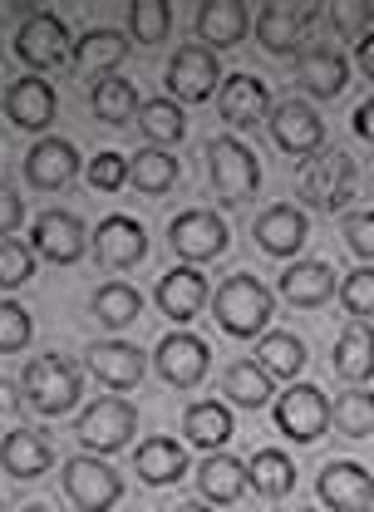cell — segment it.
Returning a JSON list of instances; mask_svg holds the SVG:
<instances>
[{"label":"cell","mask_w":374,"mask_h":512,"mask_svg":"<svg viewBox=\"0 0 374 512\" xmlns=\"http://www.w3.org/2000/svg\"><path fill=\"white\" fill-rule=\"evenodd\" d=\"M247 473H251V483H256L261 498H286V493L296 488V463H291L281 448H261V453L247 463Z\"/></svg>","instance_id":"34"},{"label":"cell","mask_w":374,"mask_h":512,"mask_svg":"<svg viewBox=\"0 0 374 512\" xmlns=\"http://www.w3.org/2000/svg\"><path fill=\"white\" fill-rule=\"evenodd\" d=\"M64 498L79 512H109L124 498V478L99 458H69L64 463Z\"/></svg>","instance_id":"7"},{"label":"cell","mask_w":374,"mask_h":512,"mask_svg":"<svg viewBox=\"0 0 374 512\" xmlns=\"http://www.w3.org/2000/svg\"><path fill=\"white\" fill-rule=\"evenodd\" d=\"M173 512H212V508H207V503H178Z\"/></svg>","instance_id":"51"},{"label":"cell","mask_w":374,"mask_h":512,"mask_svg":"<svg viewBox=\"0 0 374 512\" xmlns=\"http://www.w3.org/2000/svg\"><path fill=\"white\" fill-rule=\"evenodd\" d=\"M345 311L360 320H374V266H360V271H350L345 276Z\"/></svg>","instance_id":"44"},{"label":"cell","mask_w":374,"mask_h":512,"mask_svg":"<svg viewBox=\"0 0 374 512\" xmlns=\"http://www.w3.org/2000/svg\"><path fill=\"white\" fill-rule=\"evenodd\" d=\"M138 124H143V138H153V143H178L187 133L183 109H178L173 99H148V104H138Z\"/></svg>","instance_id":"40"},{"label":"cell","mask_w":374,"mask_h":512,"mask_svg":"<svg viewBox=\"0 0 374 512\" xmlns=\"http://www.w3.org/2000/svg\"><path fill=\"white\" fill-rule=\"evenodd\" d=\"M74 434H79V444L94 448V453H119L138 434V409L128 404L124 394H104V399H94L79 414Z\"/></svg>","instance_id":"4"},{"label":"cell","mask_w":374,"mask_h":512,"mask_svg":"<svg viewBox=\"0 0 374 512\" xmlns=\"http://www.w3.org/2000/svg\"><path fill=\"white\" fill-rule=\"evenodd\" d=\"M256 247L266 256H291L306 247V212L291 202H276L256 217Z\"/></svg>","instance_id":"20"},{"label":"cell","mask_w":374,"mask_h":512,"mask_svg":"<svg viewBox=\"0 0 374 512\" xmlns=\"http://www.w3.org/2000/svg\"><path fill=\"white\" fill-rule=\"evenodd\" d=\"M20 512H45V508H20Z\"/></svg>","instance_id":"52"},{"label":"cell","mask_w":374,"mask_h":512,"mask_svg":"<svg viewBox=\"0 0 374 512\" xmlns=\"http://www.w3.org/2000/svg\"><path fill=\"white\" fill-rule=\"evenodd\" d=\"M335 271L325 266V261H296V266H286V276H281V296L291 301V306H325L330 296H335Z\"/></svg>","instance_id":"29"},{"label":"cell","mask_w":374,"mask_h":512,"mask_svg":"<svg viewBox=\"0 0 374 512\" xmlns=\"http://www.w3.org/2000/svg\"><path fill=\"white\" fill-rule=\"evenodd\" d=\"M360 69H365V79L374 84V30L360 40Z\"/></svg>","instance_id":"49"},{"label":"cell","mask_w":374,"mask_h":512,"mask_svg":"<svg viewBox=\"0 0 374 512\" xmlns=\"http://www.w3.org/2000/svg\"><path fill=\"white\" fill-rule=\"evenodd\" d=\"M271 114V89L256 74H227L222 84V119L232 128H256Z\"/></svg>","instance_id":"21"},{"label":"cell","mask_w":374,"mask_h":512,"mask_svg":"<svg viewBox=\"0 0 374 512\" xmlns=\"http://www.w3.org/2000/svg\"><path fill=\"white\" fill-rule=\"evenodd\" d=\"M15 55L25 69H55V64L69 60V30L55 10H35L20 35H15Z\"/></svg>","instance_id":"10"},{"label":"cell","mask_w":374,"mask_h":512,"mask_svg":"<svg viewBox=\"0 0 374 512\" xmlns=\"http://www.w3.org/2000/svg\"><path fill=\"white\" fill-rule=\"evenodd\" d=\"M74 173H79V148H74L69 138H40V143L30 148V158H25L30 188L55 192V188H64V183H74Z\"/></svg>","instance_id":"19"},{"label":"cell","mask_w":374,"mask_h":512,"mask_svg":"<svg viewBox=\"0 0 374 512\" xmlns=\"http://www.w3.org/2000/svg\"><path fill=\"white\" fill-rule=\"evenodd\" d=\"M320 498H325V508L335 512H365L374 503V478L365 463H345V458H335V463H325L320 468Z\"/></svg>","instance_id":"15"},{"label":"cell","mask_w":374,"mask_h":512,"mask_svg":"<svg viewBox=\"0 0 374 512\" xmlns=\"http://www.w3.org/2000/svg\"><path fill=\"white\" fill-rule=\"evenodd\" d=\"M296 74H301L306 94H315V99H335V94L350 84V60H345L340 50H330V45H315V50L301 55Z\"/></svg>","instance_id":"25"},{"label":"cell","mask_w":374,"mask_h":512,"mask_svg":"<svg viewBox=\"0 0 374 512\" xmlns=\"http://www.w3.org/2000/svg\"><path fill=\"white\" fill-rule=\"evenodd\" d=\"M138 311H143V296L128 281H109V286L94 291V316L104 320L109 330H124L128 320H138Z\"/></svg>","instance_id":"38"},{"label":"cell","mask_w":374,"mask_h":512,"mask_svg":"<svg viewBox=\"0 0 374 512\" xmlns=\"http://www.w3.org/2000/svg\"><path fill=\"white\" fill-rule=\"evenodd\" d=\"M133 468L148 488H168L187 473V448L178 439H148V444L133 453Z\"/></svg>","instance_id":"28"},{"label":"cell","mask_w":374,"mask_h":512,"mask_svg":"<svg viewBox=\"0 0 374 512\" xmlns=\"http://www.w3.org/2000/svg\"><path fill=\"white\" fill-rule=\"evenodd\" d=\"M207 306V276L197 266H173L163 281H158V311L168 320H192Z\"/></svg>","instance_id":"22"},{"label":"cell","mask_w":374,"mask_h":512,"mask_svg":"<svg viewBox=\"0 0 374 512\" xmlns=\"http://www.w3.org/2000/svg\"><path fill=\"white\" fill-rule=\"evenodd\" d=\"M296 188L306 197V207L340 212V207L355 197V158H350V153H315V158L301 163Z\"/></svg>","instance_id":"3"},{"label":"cell","mask_w":374,"mask_h":512,"mask_svg":"<svg viewBox=\"0 0 374 512\" xmlns=\"http://www.w3.org/2000/svg\"><path fill=\"white\" fill-rule=\"evenodd\" d=\"M276 429L291 444H315L330 429V399L315 384H291L286 394H276Z\"/></svg>","instance_id":"6"},{"label":"cell","mask_w":374,"mask_h":512,"mask_svg":"<svg viewBox=\"0 0 374 512\" xmlns=\"http://www.w3.org/2000/svg\"><path fill=\"white\" fill-rule=\"evenodd\" d=\"M330 424H335L345 439H370L374 434V394L370 389H345V394L330 404Z\"/></svg>","instance_id":"36"},{"label":"cell","mask_w":374,"mask_h":512,"mask_svg":"<svg viewBox=\"0 0 374 512\" xmlns=\"http://www.w3.org/2000/svg\"><path fill=\"white\" fill-rule=\"evenodd\" d=\"M0 463H5L10 478H25V483H30V478L50 473L55 448H50V439H45L40 429H10L5 444H0Z\"/></svg>","instance_id":"23"},{"label":"cell","mask_w":374,"mask_h":512,"mask_svg":"<svg viewBox=\"0 0 374 512\" xmlns=\"http://www.w3.org/2000/svg\"><path fill=\"white\" fill-rule=\"evenodd\" d=\"M30 247L40 256H50V261H79L84 247H89V227L74 217V212H64V207H50V212H40L35 217V227H30Z\"/></svg>","instance_id":"14"},{"label":"cell","mask_w":374,"mask_h":512,"mask_svg":"<svg viewBox=\"0 0 374 512\" xmlns=\"http://www.w3.org/2000/svg\"><path fill=\"white\" fill-rule=\"evenodd\" d=\"M128 183L138 192H148V197H158V192H168L178 183V158L163 153V148H143L138 158H128Z\"/></svg>","instance_id":"33"},{"label":"cell","mask_w":374,"mask_h":512,"mask_svg":"<svg viewBox=\"0 0 374 512\" xmlns=\"http://www.w3.org/2000/svg\"><path fill=\"white\" fill-rule=\"evenodd\" d=\"M20 389H25V404L40 409V414H69L79 404V389H84V375L69 355H40L25 365L20 375Z\"/></svg>","instance_id":"2"},{"label":"cell","mask_w":374,"mask_h":512,"mask_svg":"<svg viewBox=\"0 0 374 512\" xmlns=\"http://www.w3.org/2000/svg\"><path fill=\"white\" fill-rule=\"evenodd\" d=\"M84 360H89L94 380L109 384V389H133V384L143 380V370H148L143 350L128 345V340H99V345L84 350Z\"/></svg>","instance_id":"18"},{"label":"cell","mask_w":374,"mask_h":512,"mask_svg":"<svg viewBox=\"0 0 374 512\" xmlns=\"http://www.w3.org/2000/svg\"><path fill=\"white\" fill-rule=\"evenodd\" d=\"M30 335H35L30 311H25V306H15V301H0V355L25 350V345H30Z\"/></svg>","instance_id":"41"},{"label":"cell","mask_w":374,"mask_h":512,"mask_svg":"<svg viewBox=\"0 0 374 512\" xmlns=\"http://www.w3.org/2000/svg\"><path fill=\"white\" fill-rule=\"evenodd\" d=\"M197 483H202V493L212 498V503H237L242 493H247V483H251V473H247V463H237L232 453H207L202 458V468H197Z\"/></svg>","instance_id":"30"},{"label":"cell","mask_w":374,"mask_h":512,"mask_svg":"<svg viewBox=\"0 0 374 512\" xmlns=\"http://www.w3.org/2000/svg\"><path fill=\"white\" fill-rule=\"evenodd\" d=\"M35 276V252L25 247V242H0V286L5 291H15V286H25Z\"/></svg>","instance_id":"42"},{"label":"cell","mask_w":374,"mask_h":512,"mask_svg":"<svg viewBox=\"0 0 374 512\" xmlns=\"http://www.w3.org/2000/svg\"><path fill=\"white\" fill-rule=\"evenodd\" d=\"M89 183H94L99 192H119L128 183V158L124 153H114V148L94 153V158H89Z\"/></svg>","instance_id":"45"},{"label":"cell","mask_w":374,"mask_h":512,"mask_svg":"<svg viewBox=\"0 0 374 512\" xmlns=\"http://www.w3.org/2000/svg\"><path fill=\"white\" fill-rule=\"evenodd\" d=\"M55 109H60V99H55L50 79H40V74L15 79L10 94H5V119L15 128H30V133H40V128L55 124Z\"/></svg>","instance_id":"17"},{"label":"cell","mask_w":374,"mask_h":512,"mask_svg":"<svg viewBox=\"0 0 374 512\" xmlns=\"http://www.w3.org/2000/svg\"><path fill=\"white\" fill-rule=\"evenodd\" d=\"M207 360H212V350H207V340L192 335V330L163 335V340H158V355H153L158 375L168 384H178V389H192V384L202 380V375H207Z\"/></svg>","instance_id":"13"},{"label":"cell","mask_w":374,"mask_h":512,"mask_svg":"<svg viewBox=\"0 0 374 512\" xmlns=\"http://www.w3.org/2000/svg\"><path fill=\"white\" fill-rule=\"evenodd\" d=\"M168 242H173V252L183 256L187 266H192V261H212V256L227 252V222H222L217 212L192 207V212H183V217H173Z\"/></svg>","instance_id":"12"},{"label":"cell","mask_w":374,"mask_h":512,"mask_svg":"<svg viewBox=\"0 0 374 512\" xmlns=\"http://www.w3.org/2000/svg\"><path fill=\"white\" fill-rule=\"evenodd\" d=\"M315 20H320V10L311 0H276L256 15V40L266 55H296V45L306 40Z\"/></svg>","instance_id":"8"},{"label":"cell","mask_w":374,"mask_h":512,"mask_svg":"<svg viewBox=\"0 0 374 512\" xmlns=\"http://www.w3.org/2000/svg\"><path fill=\"white\" fill-rule=\"evenodd\" d=\"M222 394H227L232 404H242V409H266V399H271L276 389H271V375H266L256 360H237V365L227 370V380H222Z\"/></svg>","instance_id":"35"},{"label":"cell","mask_w":374,"mask_h":512,"mask_svg":"<svg viewBox=\"0 0 374 512\" xmlns=\"http://www.w3.org/2000/svg\"><path fill=\"white\" fill-rule=\"evenodd\" d=\"M128 30H133V40H143L148 50L163 45L168 30H173V10H168V0H133V5H128Z\"/></svg>","instance_id":"39"},{"label":"cell","mask_w":374,"mask_h":512,"mask_svg":"<svg viewBox=\"0 0 374 512\" xmlns=\"http://www.w3.org/2000/svg\"><path fill=\"white\" fill-rule=\"evenodd\" d=\"M271 138H276V148H286L296 158H311V153H320V143H325V124H320V114H315L306 99H291V104H276L271 109Z\"/></svg>","instance_id":"16"},{"label":"cell","mask_w":374,"mask_h":512,"mask_svg":"<svg viewBox=\"0 0 374 512\" xmlns=\"http://www.w3.org/2000/svg\"><path fill=\"white\" fill-rule=\"evenodd\" d=\"M330 25H335L345 40H355V35H370L374 5H370V0H335V5H330Z\"/></svg>","instance_id":"43"},{"label":"cell","mask_w":374,"mask_h":512,"mask_svg":"<svg viewBox=\"0 0 374 512\" xmlns=\"http://www.w3.org/2000/svg\"><path fill=\"white\" fill-rule=\"evenodd\" d=\"M183 429H187V444L217 453V448H227V439H232V409L222 399H197L183 414Z\"/></svg>","instance_id":"31"},{"label":"cell","mask_w":374,"mask_h":512,"mask_svg":"<svg viewBox=\"0 0 374 512\" xmlns=\"http://www.w3.org/2000/svg\"><path fill=\"white\" fill-rule=\"evenodd\" d=\"M256 365L276 380H291V375H301L306 370V345H301V335H291V330H266V340L256 345Z\"/></svg>","instance_id":"32"},{"label":"cell","mask_w":374,"mask_h":512,"mask_svg":"<svg viewBox=\"0 0 374 512\" xmlns=\"http://www.w3.org/2000/svg\"><path fill=\"white\" fill-rule=\"evenodd\" d=\"M124 60H128V40L119 30H89V35L74 40V69L89 74L94 84L109 79V69H119Z\"/></svg>","instance_id":"26"},{"label":"cell","mask_w":374,"mask_h":512,"mask_svg":"<svg viewBox=\"0 0 374 512\" xmlns=\"http://www.w3.org/2000/svg\"><path fill=\"white\" fill-rule=\"evenodd\" d=\"M335 375L345 384H365L374 375V325L370 320H355L340 330L335 340Z\"/></svg>","instance_id":"27"},{"label":"cell","mask_w":374,"mask_h":512,"mask_svg":"<svg viewBox=\"0 0 374 512\" xmlns=\"http://www.w3.org/2000/svg\"><path fill=\"white\" fill-rule=\"evenodd\" d=\"M345 242L365 261H374V212H350L345 217Z\"/></svg>","instance_id":"46"},{"label":"cell","mask_w":374,"mask_h":512,"mask_svg":"<svg viewBox=\"0 0 374 512\" xmlns=\"http://www.w3.org/2000/svg\"><path fill=\"white\" fill-rule=\"evenodd\" d=\"M212 316H217V325H222L227 335L251 340V335L266 330V320L276 316V296H271L256 276H227V281L217 286V296H212Z\"/></svg>","instance_id":"1"},{"label":"cell","mask_w":374,"mask_h":512,"mask_svg":"<svg viewBox=\"0 0 374 512\" xmlns=\"http://www.w3.org/2000/svg\"><path fill=\"white\" fill-rule=\"evenodd\" d=\"M247 5L242 0H207L197 10V35L207 40V50H232L247 40Z\"/></svg>","instance_id":"24"},{"label":"cell","mask_w":374,"mask_h":512,"mask_svg":"<svg viewBox=\"0 0 374 512\" xmlns=\"http://www.w3.org/2000/svg\"><path fill=\"white\" fill-rule=\"evenodd\" d=\"M20 222H25V202H20L10 188H0V237H10Z\"/></svg>","instance_id":"47"},{"label":"cell","mask_w":374,"mask_h":512,"mask_svg":"<svg viewBox=\"0 0 374 512\" xmlns=\"http://www.w3.org/2000/svg\"><path fill=\"white\" fill-rule=\"evenodd\" d=\"M355 133H360L365 143H374V99H365V104L355 109Z\"/></svg>","instance_id":"48"},{"label":"cell","mask_w":374,"mask_h":512,"mask_svg":"<svg viewBox=\"0 0 374 512\" xmlns=\"http://www.w3.org/2000/svg\"><path fill=\"white\" fill-rule=\"evenodd\" d=\"M89 242H94V256H99L104 271H124V266H138V261L148 256V232H143V222L128 217V212H109V217L94 227Z\"/></svg>","instance_id":"9"},{"label":"cell","mask_w":374,"mask_h":512,"mask_svg":"<svg viewBox=\"0 0 374 512\" xmlns=\"http://www.w3.org/2000/svg\"><path fill=\"white\" fill-rule=\"evenodd\" d=\"M217 79H222V69H217V55L207 45H183L168 60V94H173V104L178 99H187V104L212 99L217 94Z\"/></svg>","instance_id":"11"},{"label":"cell","mask_w":374,"mask_h":512,"mask_svg":"<svg viewBox=\"0 0 374 512\" xmlns=\"http://www.w3.org/2000/svg\"><path fill=\"white\" fill-rule=\"evenodd\" d=\"M94 114L104 119V124H133L138 119V89L119 79V74H109V79H99L94 84Z\"/></svg>","instance_id":"37"},{"label":"cell","mask_w":374,"mask_h":512,"mask_svg":"<svg viewBox=\"0 0 374 512\" xmlns=\"http://www.w3.org/2000/svg\"><path fill=\"white\" fill-rule=\"evenodd\" d=\"M207 168H212V188L222 192V202H232V207H242V202H251L261 192V163L237 138H217L207 148Z\"/></svg>","instance_id":"5"},{"label":"cell","mask_w":374,"mask_h":512,"mask_svg":"<svg viewBox=\"0 0 374 512\" xmlns=\"http://www.w3.org/2000/svg\"><path fill=\"white\" fill-rule=\"evenodd\" d=\"M15 404H20V394H15V384H10V380H0V414H10Z\"/></svg>","instance_id":"50"}]
</instances>
